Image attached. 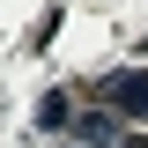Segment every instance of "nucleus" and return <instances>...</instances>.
I'll return each mask as SVG.
<instances>
[{
	"label": "nucleus",
	"instance_id": "nucleus-2",
	"mask_svg": "<svg viewBox=\"0 0 148 148\" xmlns=\"http://www.w3.org/2000/svg\"><path fill=\"white\" fill-rule=\"evenodd\" d=\"M74 133H82V141H96V148H119V141H126V133L111 126V111H82V119H74Z\"/></svg>",
	"mask_w": 148,
	"mask_h": 148
},
{
	"label": "nucleus",
	"instance_id": "nucleus-3",
	"mask_svg": "<svg viewBox=\"0 0 148 148\" xmlns=\"http://www.w3.org/2000/svg\"><path fill=\"white\" fill-rule=\"evenodd\" d=\"M37 119H45V126H74V104H67V96H45V111H37Z\"/></svg>",
	"mask_w": 148,
	"mask_h": 148
},
{
	"label": "nucleus",
	"instance_id": "nucleus-1",
	"mask_svg": "<svg viewBox=\"0 0 148 148\" xmlns=\"http://www.w3.org/2000/svg\"><path fill=\"white\" fill-rule=\"evenodd\" d=\"M104 104L126 111V119H148V74H111L104 82Z\"/></svg>",
	"mask_w": 148,
	"mask_h": 148
},
{
	"label": "nucleus",
	"instance_id": "nucleus-4",
	"mask_svg": "<svg viewBox=\"0 0 148 148\" xmlns=\"http://www.w3.org/2000/svg\"><path fill=\"white\" fill-rule=\"evenodd\" d=\"M119 148H148V133H126V141H119Z\"/></svg>",
	"mask_w": 148,
	"mask_h": 148
}]
</instances>
